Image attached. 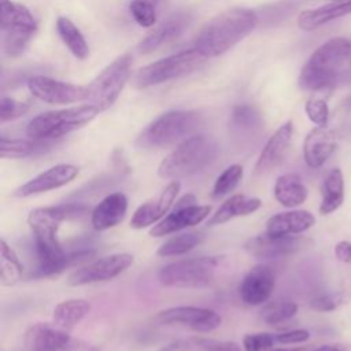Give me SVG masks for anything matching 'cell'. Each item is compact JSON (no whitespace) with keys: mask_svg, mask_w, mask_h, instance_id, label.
<instances>
[{"mask_svg":"<svg viewBox=\"0 0 351 351\" xmlns=\"http://www.w3.org/2000/svg\"><path fill=\"white\" fill-rule=\"evenodd\" d=\"M217 141L207 134L197 133L178 145L160 162L158 176L165 180H178L207 167L217 156Z\"/></svg>","mask_w":351,"mask_h":351,"instance_id":"277c9868","label":"cell"},{"mask_svg":"<svg viewBox=\"0 0 351 351\" xmlns=\"http://www.w3.org/2000/svg\"><path fill=\"white\" fill-rule=\"evenodd\" d=\"M292 133H293V125L291 121L282 123L271 136L270 138L266 141L265 147L262 148L255 167H254V174L255 176H263L267 174L270 171H273L274 169H277L288 149L291 145V140H292Z\"/></svg>","mask_w":351,"mask_h":351,"instance_id":"ac0fdd59","label":"cell"},{"mask_svg":"<svg viewBox=\"0 0 351 351\" xmlns=\"http://www.w3.org/2000/svg\"><path fill=\"white\" fill-rule=\"evenodd\" d=\"M70 340V332L60 329L53 322L34 324L23 335V344L27 351H56Z\"/></svg>","mask_w":351,"mask_h":351,"instance_id":"ffe728a7","label":"cell"},{"mask_svg":"<svg viewBox=\"0 0 351 351\" xmlns=\"http://www.w3.org/2000/svg\"><path fill=\"white\" fill-rule=\"evenodd\" d=\"M189 19L191 16L185 12H178L177 15L170 16L138 44V48H137L138 52L148 53L162 47L163 44H167L176 40L182 33V30L188 26Z\"/></svg>","mask_w":351,"mask_h":351,"instance_id":"d4e9b609","label":"cell"},{"mask_svg":"<svg viewBox=\"0 0 351 351\" xmlns=\"http://www.w3.org/2000/svg\"><path fill=\"white\" fill-rule=\"evenodd\" d=\"M322 199L319 204V213L326 215L336 211L344 202V180L340 169L330 170L321 188Z\"/></svg>","mask_w":351,"mask_h":351,"instance_id":"f1b7e54d","label":"cell"},{"mask_svg":"<svg viewBox=\"0 0 351 351\" xmlns=\"http://www.w3.org/2000/svg\"><path fill=\"white\" fill-rule=\"evenodd\" d=\"M45 147L43 140H23V138H0V156L3 159H21L30 156Z\"/></svg>","mask_w":351,"mask_h":351,"instance_id":"1f68e13d","label":"cell"},{"mask_svg":"<svg viewBox=\"0 0 351 351\" xmlns=\"http://www.w3.org/2000/svg\"><path fill=\"white\" fill-rule=\"evenodd\" d=\"M256 25V14L248 8H232L213 18L195 38V48L206 58L219 56L234 47Z\"/></svg>","mask_w":351,"mask_h":351,"instance_id":"3957f363","label":"cell"},{"mask_svg":"<svg viewBox=\"0 0 351 351\" xmlns=\"http://www.w3.org/2000/svg\"><path fill=\"white\" fill-rule=\"evenodd\" d=\"M335 255L339 261L351 263V243L350 241H339L335 247Z\"/></svg>","mask_w":351,"mask_h":351,"instance_id":"f6af8a7d","label":"cell"},{"mask_svg":"<svg viewBox=\"0 0 351 351\" xmlns=\"http://www.w3.org/2000/svg\"><path fill=\"white\" fill-rule=\"evenodd\" d=\"M192 348L191 340H174L160 347L158 351H189Z\"/></svg>","mask_w":351,"mask_h":351,"instance_id":"bcb514c9","label":"cell"},{"mask_svg":"<svg viewBox=\"0 0 351 351\" xmlns=\"http://www.w3.org/2000/svg\"><path fill=\"white\" fill-rule=\"evenodd\" d=\"M336 136L325 126H317L304 138L303 158L308 167H321L336 149Z\"/></svg>","mask_w":351,"mask_h":351,"instance_id":"7402d4cb","label":"cell"},{"mask_svg":"<svg viewBox=\"0 0 351 351\" xmlns=\"http://www.w3.org/2000/svg\"><path fill=\"white\" fill-rule=\"evenodd\" d=\"M230 126L237 133H254L262 126V118L258 110L248 104L236 106L230 114Z\"/></svg>","mask_w":351,"mask_h":351,"instance_id":"836d02e7","label":"cell"},{"mask_svg":"<svg viewBox=\"0 0 351 351\" xmlns=\"http://www.w3.org/2000/svg\"><path fill=\"white\" fill-rule=\"evenodd\" d=\"M304 110L313 123H315L317 126H326L329 119V108L326 100H324L322 97H311L306 101Z\"/></svg>","mask_w":351,"mask_h":351,"instance_id":"74e56055","label":"cell"},{"mask_svg":"<svg viewBox=\"0 0 351 351\" xmlns=\"http://www.w3.org/2000/svg\"><path fill=\"white\" fill-rule=\"evenodd\" d=\"M218 263V256H199L176 261L160 267L158 280L166 288H206L213 282Z\"/></svg>","mask_w":351,"mask_h":351,"instance_id":"52a82bcc","label":"cell"},{"mask_svg":"<svg viewBox=\"0 0 351 351\" xmlns=\"http://www.w3.org/2000/svg\"><path fill=\"white\" fill-rule=\"evenodd\" d=\"M58 33L64 43V45L70 49V52L78 59H86L89 55V47L80 32V29L66 16H59L56 21Z\"/></svg>","mask_w":351,"mask_h":351,"instance_id":"f546056e","label":"cell"},{"mask_svg":"<svg viewBox=\"0 0 351 351\" xmlns=\"http://www.w3.org/2000/svg\"><path fill=\"white\" fill-rule=\"evenodd\" d=\"M276 343V335L258 332V333H247L243 337V350L244 351H267L273 348Z\"/></svg>","mask_w":351,"mask_h":351,"instance_id":"f35d334b","label":"cell"},{"mask_svg":"<svg viewBox=\"0 0 351 351\" xmlns=\"http://www.w3.org/2000/svg\"><path fill=\"white\" fill-rule=\"evenodd\" d=\"M180 189L181 182L178 180H173L155 199L140 204L132 215L130 228L143 229L147 226H154L155 223L162 221L171 208Z\"/></svg>","mask_w":351,"mask_h":351,"instance_id":"e0dca14e","label":"cell"},{"mask_svg":"<svg viewBox=\"0 0 351 351\" xmlns=\"http://www.w3.org/2000/svg\"><path fill=\"white\" fill-rule=\"evenodd\" d=\"M1 30L4 33V51L10 56H18L36 33L37 21L25 5L1 0Z\"/></svg>","mask_w":351,"mask_h":351,"instance_id":"30bf717a","label":"cell"},{"mask_svg":"<svg viewBox=\"0 0 351 351\" xmlns=\"http://www.w3.org/2000/svg\"><path fill=\"white\" fill-rule=\"evenodd\" d=\"M351 84V41L336 37L318 47L299 77L303 89L322 92Z\"/></svg>","mask_w":351,"mask_h":351,"instance_id":"7a4b0ae2","label":"cell"},{"mask_svg":"<svg viewBox=\"0 0 351 351\" xmlns=\"http://www.w3.org/2000/svg\"><path fill=\"white\" fill-rule=\"evenodd\" d=\"M351 14V0H337L317 8L304 10L298 15V25L302 30H315L335 19Z\"/></svg>","mask_w":351,"mask_h":351,"instance_id":"cb8c5ba5","label":"cell"},{"mask_svg":"<svg viewBox=\"0 0 351 351\" xmlns=\"http://www.w3.org/2000/svg\"><path fill=\"white\" fill-rule=\"evenodd\" d=\"M154 319L160 325H182L202 333L213 332L222 324V317L217 311L195 306L169 307L159 311Z\"/></svg>","mask_w":351,"mask_h":351,"instance_id":"4fadbf2b","label":"cell"},{"mask_svg":"<svg viewBox=\"0 0 351 351\" xmlns=\"http://www.w3.org/2000/svg\"><path fill=\"white\" fill-rule=\"evenodd\" d=\"M261 206L262 202L259 197L245 196L240 193L233 195L229 199H226L214 214H211V217L207 219V226L222 225L233 218L250 215L259 210Z\"/></svg>","mask_w":351,"mask_h":351,"instance_id":"484cf974","label":"cell"},{"mask_svg":"<svg viewBox=\"0 0 351 351\" xmlns=\"http://www.w3.org/2000/svg\"><path fill=\"white\" fill-rule=\"evenodd\" d=\"M315 223V217L307 210H291L277 213L267 218L265 232L273 236H292L310 229Z\"/></svg>","mask_w":351,"mask_h":351,"instance_id":"603a6c76","label":"cell"},{"mask_svg":"<svg viewBox=\"0 0 351 351\" xmlns=\"http://www.w3.org/2000/svg\"><path fill=\"white\" fill-rule=\"evenodd\" d=\"M56 351H99V350L84 340L71 337V340L67 344H64L62 348H59Z\"/></svg>","mask_w":351,"mask_h":351,"instance_id":"ee69618b","label":"cell"},{"mask_svg":"<svg viewBox=\"0 0 351 351\" xmlns=\"http://www.w3.org/2000/svg\"><path fill=\"white\" fill-rule=\"evenodd\" d=\"M132 64L133 58L128 53L112 60L86 86V104L95 106L99 111H106L112 107L129 80Z\"/></svg>","mask_w":351,"mask_h":351,"instance_id":"ba28073f","label":"cell"},{"mask_svg":"<svg viewBox=\"0 0 351 351\" xmlns=\"http://www.w3.org/2000/svg\"><path fill=\"white\" fill-rule=\"evenodd\" d=\"M308 189L296 173L280 176L274 184V197L284 207H298L307 199Z\"/></svg>","mask_w":351,"mask_h":351,"instance_id":"4316f807","label":"cell"},{"mask_svg":"<svg viewBox=\"0 0 351 351\" xmlns=\"http://www.w3.org/2000/svg\"><path fill=\"white\" fill-rule=\"evenodd\" d=\"M191 343L192 347H195L197 351H244L243 347L234 341L193 337L191 339Z\"/></svg>","mask_w":351,"mask_h":351,"instance_id":"ab89813d","label":"cell"},{"mask_svg":"<svg viewBox=\"0 0 351 351\" xmlns=\"http://www.w3.org/2000/svg\"><path fill=\"white\" fill-rule=\"evenodd\" d=\"M346 106H347L348 108H351V97H348V99H347V101H346Z\"/></svg>","mask_w":351,"mask_h":351,"instance_id":"681fc988","label":"cell"},{"mask_svg":"<svg viewBox=\"0 0 351 351\" xmlns=\"http://www.w3.org/2000/svg\"><path fill=\"white\" fill-rule=\"evenodd\" d=\"M29 108L27 103L16 101L11 97H3L1 104H0V119L1 122L12 121L15 118H19L23 115Z\"/></svg>","mask_w":351,"mask_h":351,"instance_id":"60d3db41","label":"cell"},{"mask_svg":"<svg viewBox=\"0 0 351 351\" xmlns=\"http://www.w3.org/2000/svg\"><path fill=\"white\" fill-rule=\"evenodd\" d=\"M267 351H311L308 347H293V348H270Z\"/></svg>","mask_w":351,"mask_h":351,"instance_id":"c3c4849f","label":"cell"},{"mask_svg":"<svg viewBox=\"0 0 351 351\" xmlns=\"http://www.w3.org/2000/svg\"><path fill=\"white\" fill-rule=\"evenodd\" d=\"M343 303V295L340 292H333V293H324L319 296H315L310 302V307L315 311L321 313H328L336 310L340 304Z\"/></svg>","mask_w":351,"mask_h":351,"instance_id":"b9f144b4","label":"cell"},{"mask_svg":"<svg viewBox=\"0 0 351 351\" xmlns=\"http://www.w3.org/2000/svg\"><path fill=\"white\" fill-rule=\"evenodd\" d=\"M90 313V303L85 299H67L58 303L52 311V322L63 330L71 332Z\"/></svg>","mask_w":351,"mask_h":351,"instance_id":"83f0119b","label":"cell"},{"mask_svg":"<svg viewBox=\"0 0 351 351\" xmlns=\"http://www.w3.org/2000/svg\"><path fill=\"white\" fill-rule=\"evenodd\" d=\"M211 213V206H202L196 203V197L192 193L184 195L176 204L174 208L158 223H155L148 234L151 237H163L177 233L182 229L199 225Z\"/></svg>","mask_w":351,"mask_h":351,"instance_id":"8fae6325","label":"cell"},{"mask_svg":"<svg viewBox=\"0 0 351 351\" xmlns=\"http://www.w3.org/2000/svg\"><path fill=\"white\" fill-rule=\"evenodd\" d=\"M311 351H351L350 343H335V344H325Z\"/></svg>","mask_w":351,"mask_h":351,"instance_id":"7dc6e473","label":"cell"},{"mask_svg":"<svg viewBox=\"0 0 351 351\" xmlns=\"http://www.w3.org/2000/svg\"><path fill=\"white\" fill-rule=\"evenodd\" d=\"M165 0H132L129 4L133 19L143 27L155 25L158 10Z\"/></svg>","mask_w":351,"mask_h":351,"instance_id":"8d00e7d4","label":"cell"},{"mask_svg":"<svg viewBox=\"0 0 351 351\" xmlns=\"http://www.w3.org/2000/svg\"><path fill=\"white\" fill-rule=\"evenodd\" d=\"M244 176V170L243 166L239 163L230 165L228 166L215 180L214 186H213V196L215 199L218 197H223L226 195H229L230 192H233L236 189V186L240 184V181L243 180Z\"/></svg>","mask_w":351,"mask_h":351,"instance_id":"e575fe53","label":"cell"},{"mask_svg":"<svg viewBox=\"0 0 351 351\" xmlns=\"http://www.w3.org/2000/svg\"><path fill=\"white\" fill-rule=\"evenodd\" d=\"M128 211V197L122 192H112L103 197L90 213V223L95 230L103 232L119 225Z\"/></svg>","mask_w":351,"mask_h":351,"instance_id":"44dd1931","label":"cell"},{"mask_svg":"<svg viewBox=\"0 0 351 351\" xmlns=\"http://www.w3.org/2000/svg\"><path fill=\"white\" fill-rule=\"evenodd\" d=\"M298 313V304L291 300H276L267 303L262 311L261 317L267 325H276L291 319Z\"/></svg>","mask_w":351,"mask_h":351,"instance_id":"d590c367","label":"cell"},{"mask_svg":"<svg viewBox=\"0 0 351 351\" xmlns=\"http://www.w3.org/2000/svg\"><path fill=\"white\" fill-rule=\"evenodd\" d=\"M310 337V333L304 329H292L276 335V341L281 344H296L303 343Z\"/></svg>","mask_w":351,"mask_h":351,"instance_id":"7bdbcfd3","label":"cell"},{"mask_svg":"<svg viewBox=\"0 0 351 351\" xmlns=\"http://www.w3.org/2000/svg\"><path fill=\"white\" fill-rule=\"evenodd\" d=\"M302 247V239L296 236H273L262 233L248 239L244 250L259 259H278L295 254Z\"/></svg>","mask_w":351,"mask_h":351,"instance_id":"d6986e66","label":"cell"},{"mask_svg":"<svg viewBox=\"0 0 351 351\" xmlns=\"http://www.w3.org/2000/svg\"><path fill=\"white\" fill-rule=\"evenodd\" d=\"M206 59L207 58L196 48L170 55L140 69L134 78V84L137 88H148L178 78L196 70L206 62Z\"/></svg>","mask_w":351,"mask_h":351,"instance_id":"9c48e42d","label":"cell"},{"mask_svg":"<svg viewBox=\"0 0 351 351\" xmlns=\"http://www.w3.org/2000/svg\"><path fill=\"white\" fill-rule=\"evenodd\" d=\"M89 208L84 204L67 203L58 206L38 207L30 211L27 223L33 232L38 259V269L43 276H56L70 265L89 259L90 251L66 254L58 239V230L63 221L75 219L86 214Z\"/></svg>","mask_w":351,"mask_h":351,"instance_id":"6da1fadb","label":"cell"},{"mask_svg":"<svg viewBox=\"0 0 351 351\" xmlns=\"http://www.w3.org/2000/svg\"><path fill=\"white\" fill-rule=\"evenodd\" d=\"M30 93L49 104H70L85 100L86 86L58 81L49 77L36 75L27 80Z\"/></svg>","mask_w":351,"mask_h":351,"instance_id":"5bb4252c","label":"cell"},{"mask_svg":"<svg viewBox=\"0 0 351 351\" xmlns=\"http://www.w3.org/2000/svg\"><path fill=\"white\" fill-rule=\"evenodd\" d=\"M99 112V108L90 104L58 111H47L34 117L27 123L26 133L34 140L47 141L59 138L88 125Z\"/></svg>","mask_w":351,"mask_h":351,"instance_id":"8992f818","label":"cell"},{"mask_svg":"<svg viewBox=\"0 0 351 351\" xmlns=\"http://www.w3.org/2000/svg\"><path fill=\"white\" fill-rule=\"evenodd\" d=\"M202 125V115L193 110H171L145 126L136 138V145L143 149H162L185 138Z\"/></svg>","mask_w":351,"mask_h":351,"instance_id":"5b68a950","label":"cell"},{"mask_svg":"<svg viewBox=\"0 0 351 351\" xmlns=\"http://www.w3.org/2000/svg\"><path fill=\"white\" fill-rule=\"evenodd\" d=\"M23 276V265L16 252L7 244L0 241V282L3 287H12L21 281Z\"/></svg>","mask_w":351,"mask_h":351,"instance_id":"4dcf8cb0","label":"cell"},{"mask_svg":"<svg viewBox=\"0 0 351 351\" xmlns=\"http://www.w3.org/2000/svg\"><path fill=\"white\" fill-rule=\"evenodd\" d=\"M80 170L77 166L70 163H59L55 165L43 173L37 174L32 180L26 181L23 185L14 191V196L16 197H30L36 195H41L58 188H62L71 182Z\"/></svg>","mask_w":351,"mask_h":351,"instance_id":"2e32d148","label":"cell"},{"mask_svg":"<svg viewBox=\"0 0 351 351\" xmlns=\"http://www.w3.org/2000/svg\"><path fill=\"white\" fill-rule=\"evenodd\" d=\"M203 240V236L196 232H188V233H180L169 240H166L158 250L156 254L162 258L169 256H180L189 251H192L195 247H197Z\"/></svg>","mask_w":351,"mask_h":351,"instance_id":"d6a6232c","label":"cell"},{"mask_svg":"<svg viewBox=\"0 0 351 351\" xmlns=\"http://www.w3.org/2000/svg\"><path fill=\"white\" fill-rule=\"evenodd\" d=\"M276 287V274L269 265L251 267L239 285V295L244 304L259 306L266 303Z\"/></svg>","mask_w":351,"mask_h":351,"instance_id":"9a60e30c","label":"cell"},{"mask_svg":"<svg viewBox=\"0 0 351 351\" xmlns=\"http://www.w3.org/2000/svg\"><path fill=\"white\" fill-rule=\"evenodd\" d=\"M133 263V255L118 252L97 258L75 269L67 278L69 285L81 287L101 281H108L122 274Z\"/></svg>","mask_w":351,"mask_h":351,"instance_id":"7c38bea8","label":"cell"}]
</instances>
